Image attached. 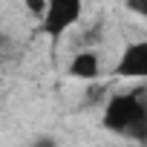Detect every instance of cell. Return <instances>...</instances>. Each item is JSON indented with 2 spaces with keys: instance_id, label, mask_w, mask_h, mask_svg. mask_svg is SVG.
Returning <instances> with one entry per match:
<instances>
[{
  "instance_id": "6da1fadb",
  "label": "cell",
  "mask_w": 147,
  "mask_h": 147,
  "mask_svg": "<svg viewBox=\"0 0 147 147\" xmlns=\"http://www.w3.org/2000/svg\"><path fill=\"white\" fill-rule=\"evenodd\" d=\"M104 127L133 141H147V104L141 95H113L104 110Z\"/></svg>"
},
{
  "instance_id": "7a4b0ae2",
  "label": "cell",
  "mask_w": 147,
  "mask_h": 147,
  "mask_svg": "<svg viewBox=\"0 0 147 147\" xmlns=\"http://www.w3.org/2000/svg\"><path fill=\"white\" fill-rule=\"evenodd\" d=\"M81 18V0H49L46 15H43V32L61 35Z\"/></svg>"
},
{
  "instance_id": "3957f363",
  "label": "cell",
  "mask_w": 147,
  "mask_h": 147,
  "mask_svg": "<svg viewBox=\"0 0 147 147\" xmlns=\"http://www.w3.org/2000/svg\"><path fill=\"white\" fill-rule=\"evenodd\" d=\"M121 78H147V40L130 43L121 52V61L115 66Z\"/></svg>"
},
{
  "instance_id": "277c9868",
  "label": "cell",
  "mask_w": 147,
  "mask_h": 147,
  "mask_svg": "<svg viewBox=\"0 0 147 147\" xmlns=\"http://www.w3.org/2000/svg\"><path fill=\"white\" fill-rule=\"evenodd\" d=\"M69 75H72V78H81V81H92V78L98 75V58H95V52H81V55H75L72 63H69Z\"/></svg>"
},
{
  "instance_id": "5b68a950",
  "label": "cell",
  "mask_w": 147,
  "mask_h": 147,
  "mask_svg": "<svg viewBox=\"0 0 147 147\" xmlns=\"http://www.w3.org/2000/svg\"><path fill=\"white\" fill-rule=\"evenodd\" d=\"M46 6H49V0H26L29 15H35V18H40V20H43V15H46Z\"/></svg>"
},
{
  "instance_id": "8992f818",
  "label": "cell",
  "mask_w": 147,
  "mask_h": 147,
  "mask_svg": "<svg viewBox=\"0 0 147 147\" xmlns=\"http://www.w3.org/2000/svg\"><path fill=\"white\" fill-rule=\"evenodd\" d=\"M127 6H130L133 12H138V15L147 18V0H127Z\"/></svg>"
},
{
  "instance_id": "52a82bcc",
  "label": "cell",
  "mask_w": 147,
  "mask_h": 147,
  "mask_svg": "<svg viewBox=\"0 0 147 147\" xmlns=\"http://www.w3.org/2000/svg\"><path fill=\"white\" fill-rule=\"evenodd\" d=\"M144 104H147V95H144Z\"/></svg>"
}]
</instances>
